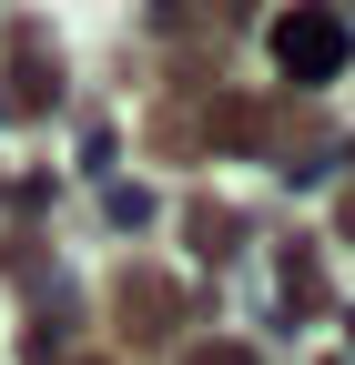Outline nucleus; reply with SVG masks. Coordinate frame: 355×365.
Wrapping results in <instances>:
<instances>
[{
    "instance_id": "39448f33",
    "label": "nucleus",
    "mask_w": 355,
    "mask_h": 365,
    "mask_svg": "<svg viewBox=\"0 0 355 365\" xmlns=\"http://www.w3.org/2000/svg\"><path fill=\"white\" fill-rule=\"evenodd\" d=\"M284 314H325V274H315V254H284Z\"/></svg>"
},
{
    "instance_id": "423d86ee",
    "label": "nucleus",
    "mask_w": 355,
    "mask_h": 365,
    "mask_svg": "<svg viewBox=\"0 0 355 365\" xmlns=\"http://www.w3.org/2000/svg\"><path fill=\"white\" fill-rule=\"evenodd\" d=\"M193 244H203V254H234V244H244V223H234V213H213V203H203V213H193Z\"/></svg>"
},
{
    "instance_id": "1a4fd4ad",
    "label": "nucleus",
    "mask_w": 355,
    "mask_h": 365,
    "mask_svg": "<svg viewBox=\"0 0 355 365\" xmlns=\"http://www.w3.org/2000/svg\"><path fill=\"white\" fill-rule=\"evenodd\" d=\"M71 365H112V355H71Z\"/></svg>"
},
{
    "instance_id": "f03ea898",
    "label": "nucleus",
    "mask_w": 355,
    "mask_h": 365,
    "mask_svg": "<svg viewBox=\"0 0 355 365\" xmlns=\"http://www.w3.org/2000/svg\"><path fill=\"white\" fill-rule=\"evenodd\" d=\"M0 91H11V112H51V102H61V61H51V41H41L31 21L11 31V61H0Z\"/></svg>"
},
{
    "instance_id": "7ed1b4c3",
    "label": "nucleus",
    "mask_w": 355,
    "mask_h": 365,
    "mask_svg": "<svg viewBox=\"0 0 355 365\" xmlns=\"http://www.w3.org/2000/svg\"><path fill=\"white\" fill-rule=\"evenodd\" d=\"M173 314H183V304H173V284H153V274H122V284H112V325L132 345H163Z\"/></svg>"
},
{
    "instance_id": "6e6552de",
    "label": "nucleus",
    "mask_w": 355,
    "mask_h": 365,
    "mask_svg": "<svg viewBox=\"0 0 355 365\" xmlns=\"http://www.w3.org/2000/svg\"><path fill=\"white\" fill-rule=\"evenodd\" d=\"M345 234H355V193H345Z\"/></svg>"
},
{
    "instance_id": "f257e3e1",
    "label": "nucleus",
    "mask_w": 355,
    "mask_h": 365,
    "mask_svg": "<svg viewBox=\"0 0 355 365\" xmlns=\"http://www.w3.org/2000/svg\"><path fill=\"white\" fill-rule=\"evenodd\" d=\"M274 61H284L294 81H335V71H345V21H335V11H294V21L274 31Z\"/></svg>"
},
{
    "instance_id": "20e7f679",
    "label": "nucleus",
    "mask_w": 355,
    "mask_h": 365,
    "mask_svg": "<svg viewBox=\"0 0 355 365\" xmlns=\"http://www.w3.org/2000/svg\"><path fill=\"white\" fill-rule=\"evenodd\" d=\"M203 153H264L274 143V122H264V102H213V122L193 132Z\"/></svg>"
},
{
    "instance_id": "0eeeda50",
    "label": "nucleus",
    "mask_w": 355,
    "mask_h": 365,
    "mask_svg": "<svg viewBox=\"0 0 355 365\" xmlns=\"http://www.w3.org/2000/svg\"><path fill=\"white\" fill-rule=\"evenodd\" d=\"M183 365H254V355H244V345H193Z\"/></svg>"
},
{
    "instance_id": "9d476101",
    "label": "nucleus",
    "mask_w": 355,
    "mask_h": 365,
    "mask_svg": "<svg viewBox=\"0 0 355 365\" xmlns=\"http://www.w3.org/2000/svg\"><path fill=\"white\" fill-rule=\"evenodd\" d=\"M224 11H254V0H224Z\"/></svg>"
}]
</instances>
